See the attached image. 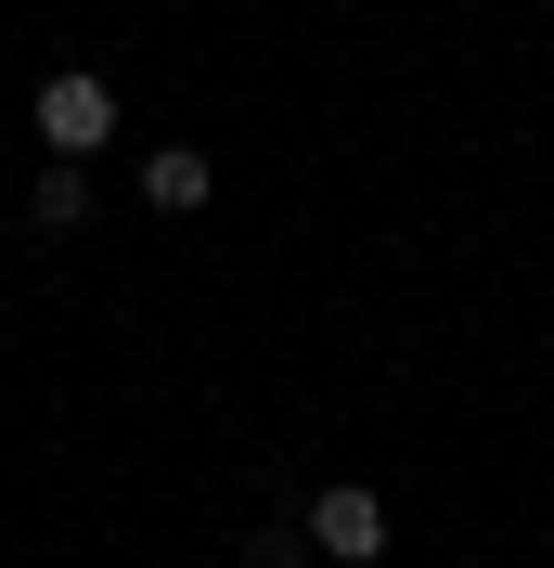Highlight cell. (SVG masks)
Here are the masks:
<instances>
[{"label":"cell","instance_id":"obj_1","mask_svg":"<svg viewBox=\"0 0 554 568\" xmlns=\"http://www.w3.org/2000/svg\"><path fill=\"white\" fill-rule=\"evenodd\" d=\"M39 142H52V169H91L116 142V91H104V65H52L39 78Z\"/></svg>","mask_w":554,"mask_h":568},{"label":"cell","instance_id":"obj_2","mask_svg":"<svg viewBox=\"0 0 554 568\" xmlns=\"http://www.w3.org/2000/svg\"><path fill=\"white\" fill-rule=\"evenodd\" d=\"M310 556H322V568H375V556H387V491H361V478L310 491Z\"/></svg>","mask_w":554,"mask_h":568},{"label":"cell","instance_id":"obj_3","mask_svg":"<svg viewBox=\"0 0 554 568\" xmlns=\"http://www.w3.org/2000/svg\"><path fill=\"white\" fill-rule=\"evenodd\" d=\"M207 142H155V155H142V207H168V220H194L207 207Z\"/></svg>","mask_w":554,"mask_h":568},{"label":"cell","instance_id":"obj_4","mask_svg":"<svg viewBox=\"0 0 554 568\" xmlns=\"http://www.w3.org/2000/svg\"><path fill=\"white\" fill-rule=\"evenodd\" d=\"M27 220H39V233H78V220H91V181H78V169H39Z\"/></svg>","mask_w":554,"mask_h":568}]
</instances>
